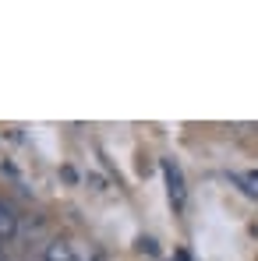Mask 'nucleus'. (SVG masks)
Returning <instances> with one entry per match:
<instances>
[{
	"instance_id": "f257e3e1",
	"label": "nucleus",
	"mask_w": 258,
	"mask_h": 261,
	"mask_svg": "<svg viewBox=\"0 0 258 261\" xmlns=\"http://www.w3.org/2000/svg\"><path fill=\"white\" fill-rule=\"evenodd\" d=\"M163 176H167V191H170L173 208L180 212L184 208V176H180V166L170 163V159H163Z\"/></svg>"
},
{
	"instance_id": "f03ea898",
	"label": "nucleus",
	"mask_w": 258,
	"mask_h": 261,
	"mask_svg": "<svg viewBox=\"0 0 258 261\" xmlns=\"http://www.w3.org/2000/svg\"><path fill=\"white\" fill-rule=\"evenodd\" d=\"M18 226H21V216L14 212V205H11V201H4V198H0V244L14 240V237H18Z\"/></svg>"
},
{
	"instance_id": "20e7f679",
	"label": "nucleus",
	"mask_w": 258,
	"mask_h": 261,
	"mask_svg": "<svg viewBox=\"0 0 258 261\" xmlns=\"http://www.w3.org/2000/svg\"><path fill=\"white\" fill-rule=\"evenodd\" d=\"M0 261H11V258H7V251H0Z\"/></svg>"
},
{
	"instance_id": "7ed1b4c3",
	"label": "nucleus",
	"mask_w": 258,
	"mask_h": 261,
	"mask_svg": "<svg viewBox=\"0 0 258 261\" xmlns=\"http://www.w3.org/2000/svg\"><path fill=\"white\" fill-rule=\"evenodd\" d=\"M39 261H78V254H75V244H71V240L53 237V240L43 247V258Z\"/></svg>"
}]
</instances>
